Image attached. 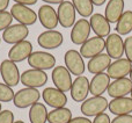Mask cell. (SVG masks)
<instances>
[{"instance_id":"obj_1","label":"cell","mask_w":132,"mask_h":123,"mask_svg":"<svg viewBox=\"0 0 132 123\" xmlns=\"http://www.w3.org/2000/svg\"><path fill=\"white\" fill-rule=\"evenodd\" d=\"M108 106L109 102L104 96H92L89 99H86L81 103L80 110L86 117H92L104 113Z\"/></svg>"},{"instance_id":"obj_2","label":"cell","mask_w":132,"mask_h":123,"mask_svg":"<svg viewBox=\"0 0 132 123\" xmlns=\"http://www.w3.org/2000/svg\"><path fill=\"white\" fill-rule=\"evenodd\" d=\"M41 92L37 88H30V87H24L15 93L13 99V103L16 108H28L31 107L38 100L41 99Z\"/></svg>"},{"instance_id":"obj_3","label":"cell","mask_w":132,"mask_h":123,"mask_svg":"<svg viewBox=\"0 0 132 123\" xmlns=\"http://www.w3.org/2000/svg\"><path fill=\"white\" fill-rule=\"evenodd\" d=\"M28 64L35 70H52L56 67V57L45 51H32L28 58Z\"/></svg>"},{"instance_id":"obj_4","label":"cell","mask_w":132,"mask_h":123,"mask_svg":"<svg viewBox=\"0 0 132 123\" xmlns=\"http://www.w3.org/2000/svg\"><path fill=\"white\" fill-rule=\"evenodd\" d=\"M11 14L13 16V19H15L20 25L23 26H32L36 23V21L38 20L37 14L34 12V9H31L30 7L24 6V5L20 4H14L11 8Z\"/></svg>"},{"instance_id":"obj_5","label":"cell","mask_w":132,"mask_h":123,"mask_svg":"<svg viewBox=\"0 0 132 123\" xmlns=\"http://www.w3.org/2000/svg\"><path fill=\"white\" fill-rule=\"evenodd\" d=\"M64 62L66 68L71 72V74H74L77 77L84 74L86 66H85L84 57L81 56L80 51L74 50V49L67 50L64 55Z\"/></svg>"},{"instance_id":"obj_6","label":"cell","mask_w":132,"mask_h":123,"mask_svg":"<svg viewBox=\"0 0 132 123\" xmlns=\"http://www.w3.org/2000/svg\"><path fill=\"white\" fill-rule=\"evenodd\" d=\"M0 75L6 85L9 87H14L19 85L21 80V74L19 72V67L16 63L11 59H5L0 64Z\"/></svg>"},{"instance_id":"obj_7","label":"cell","mask_w":132,"mask_h":123,"mask_svg":"<svg viewBox=\"0 0 132 123\" xmlns=\"http://www.w3.org/2000/svg\"><path fill=\"white\" fill-rule=\"evenodd\" d=\"M20 81L26 87L39 88V87H43L48 82V74L45 73V71L30 68V70H26L21 74Z\"/></svg>"},{"instance_id":"obj_8","label":"cell","mask_w":132,"mask_h":123,"mask_svg":"<svg viewBox=\"0 0 132 123\" xmlns=\"http://www.w3.org/2000/svg\"><path fill=\"white\" fill-rule=\"evenodd\" d=\"M51 77H52V82L55 84L57 89L64 92V93L71 91L73 81H72V77H71V72L66 68V66L63 65L56 66L52 70Z\"/></svg>"},{"instance_id":"obj_9","label":"cell","mask_w":132,"mask_h":123,"mask_svg":"<svg viewBox=\"0 0 132 123\" xmlns=\"http://www.w3.org/2000/svg\"><path fill=\"white\" fill-rule=\"evenodd\" d=\"M105 49V40L103 37H89L80 48V53L84 58L92 59L95 56H98L102 53V51Z\"/></svg>"},{"instance_id":"obj_10","label":"cell","mask_w":132,"mask_h":123,"mask_svg":"<svg viewBox=\"0 0 132 123\" xmlns=\"http://www.w3.org/2000/svg\"><path fill=\"white\" fill-rule=\"evenodd\" d=\"M29 35V28L27 26L23 25H12L7 28L6 30H4L2 33V40L5 43L7 44H16L20 43L22 41H26V39Z\"/></svg>"},{"instance_id":"obj_11","label":"cell","mask_w":132,"mask_h":123,"mask_svg":"<svg viewBox=\"0 0 132 123\" xmlns=\"http://www.w3.org/2000/svg\"><path fill=\"white\" fill-rule=\"evenodd\" d=\"M92 28L90 23L86 19H80L74 23L71 30V41L73 44L77 45H82L87 40L89 39Z\"/></svg>"},{"instance_id":"obj_12","label":"cell","mask_w":132,"mask_h":123,"mask_svg":"<svg viewBox=\"0 0 132 123\" xmlns=\"http://www.w3.org/2000/svg\"><path fill=\"white\" fill-rule=\"evenodd\" d=\"M57 15L59 25L63 28H71L74 26L75 15H77V11H75L74 6H73L72 1H67L65 0L60 5H58L57 8Z\"/></svg>"},{"instance_id":"obj_13","label":"cell","mask_w":132,"mask_h":123,"mask_svg":"<svg viewBox=\"0 0 132 123\" xmlns=\"http://www.w3.org/2000/svg\"><path fill=\"white\" fill-rule=\"evenodd\" d=\"M64 42V36L58 30H45V32L41 33L39 36L37 37V43L39 47L46 50H52V49H57Z\"/></svg>"},{"instance_id":"obj_14","label":"cell","mask_w":132,"mask_h":123,"mask_svg":"<svg viewBox=\"0 0 132 123\" xmlns=\"http://www.w3.org/2000/svg\"><path fill=\"white\" fill-rule=\"evenodd\" d=\"M42 98L44 102L48 106H50L53 109L57 108H64L67 103V96L64 92L59 91L53 87H46L42 92Z\"/></svg>"},{"instance_id":"obj_15","label":"cell","mask_w":132,"mask_h":123,"mask_svg":"<svg viewBox=\"0 0 132 123\" xmlns=\"http://www.w3.org/2000/svg\"><path fill=\"white\" fill-rule=\"evenodd\" d=\"M37 16L41 25L48 30H53L59 23L57 11L51 5H42L38 9Z\"/></svg>"},{"instance_id":"obj_16","label":"cell","mask_w":132,"mask_h":123,"mask_svg":"<svg viewBox=\"0 0 132 123\" xmlns=\"http://www.w3.org/2000/svg\"><path fill=\"white\" fill-rule=\"evenodd\" d=\"M89 80L85 75L77 77L71 87V98L75 102H84L89 93Z\"/></svg>"},{"instance_id":"obj_17","label":"cell","mask_w":132,"mask_h":123,"mask_svg":"<svg viewBox=\"0 0 132 123\" xmlns=\"http://www.w3.org/2000/svg\"><path fill=\"white\" fill-rule=\"evenodd\" d=\"M105 50L107 55L112 59H119L124 55V41L121 35L114 33L108 36L105 40Z\"/></svg>"},{"instance_id":"obj_18","label":"cell","mask_w":132,"mask_h":123,"mask_svg":"<svg viewBox=\"0 0 132 123\" xmlns=\"http://www.w3.org/2000/svg\"><path fill=\"white\" fill-rule=\"evenodd\" d=\"M32 53V44L29 41H22L16 43L9 49L8 51V59L14 63H20L24 59H28L29 56Z\"/></svg>"},{"instance_id":"obj_19","label":"cell","mask_w":132,"mask_h":123,"mask_svg":"<svg viewBox=\"0 0 132 123\" xmlns=\"http://www.w3.org/2000/svg\"><path fill=\"white\" fill-rule=\"evenodd\" d=\"M132 70V63L128 58H119V59L115 60L114 63L110 64L108 67V75L110 79H122V78H126V75L130 74Z\"/></svg>"},{"instance_id":"obj_20","label":"cell","mask_w":132,"mask_h":123,"mask_svg":"<svg viewBox=\"0 0 132 123\" xmlns=\"http://www.w3.org/2000/svg\"><path fill=\"white\" fill-rule=\"evenodd\" d=\"M132 92V80L129 78H122L112 81L108 87V95L112 99L125 98Z\"/></svg>"},{"instance_id":"obj_21","label":"cell","mask_w":132,"mask_h":123,"mask_svg":"<svg viewBox=\"0 0 132 123\" xmlns=\"http://www.w3.org/2000/svg\"><path fill=\"white\" fill-rule=\"evenodd\" d=\"M111 84L110 82V77L108 73H98L92 78L89 82V93L93 96H102V94L105 91H108V87Z\"/></svg>"},{"instance_id":"obj_22","label":"cell","mask_w":132,"mask_h":123,"mask_svg":"<svg viewBox=\"0 0 132 123\" xmlns=\"http://www.w3.org/2000/svg\"><path fill=\"white\" fill-rule=\"evenodd\" d=\"M89 23H90V28L94 33L96 34V36L98 37H108L110 35V27L109 21L105 19L104 15L100 13L93 14L89 19Z\"/></svg>"},{"instance_id":"obj_23","label":"cell","mask_w":132,"mask_h":123,"mask_svg":"<svg viewBox=\"0 0 132 123\" xmlns=\"http://www.w3.org/2000/svg\"><path fill=\"white\" fill-rule=\"evenodd\" d=\"M109 112L116 116L128 115L132 113V99L131 98H116L109 102Z\"/></svg>"},{"instance_id":"obj_24","label":"cell","mask_w":132,"mask_h":123,"mask_svg":"<svg viewBox=\"0 0 132 123\" xmlns=\"http://www.w3.org/2000/svg\"><path fill=\"white\" fill-rule=\"evenodd\" d=\"M124 0H109L104 9V16L109 23H117L124 13Z\"/></svg>"},{"instance_id":"obj_25","label":"cell","mask_w":132,"mask_h":123,"mask_svg":"<svg viewBox=\"0 0 132 123\" xmlns=\"http://www.w3.org/2000/svg\"><path fill=\"white\" fill-rule=\"evenodd\" d=\"M111 64V58L107 55V53H101L98 56H95L94 58L89 59L87 64V68H88L89 73L92 74H98V73H103L105 70Z\"/></svg>"},{"instance_id":"obj_26","label":"cell","mask_w":132,"mask_h":123,"mask_svg":"<svg viewBox=\"0 0 132 123\" xmlns=\"http://www.w3.org/2000/svg\"><path fill=\"white\" fill-rule=\"evenodd\" d=\"M48 110L42 102H36L29 109L30 123H46L48 122Z\"/></svg>"},{"instance_id":"obj_27","label":"cell","mask_w":132,"mask_h":123,"mask_svg":"<svg viewBox=\"0 0 132 123\" xmlns=\"http://www.w3.org/2000/svg\"><path fill=\"white\" fill-rule=\"evenodd\" d=\"M72 119V112L65 107L52 109L48 114L49 123H68Z\"/></svg>"},{"instance_id":"obj_28","label":"cell","mask_w":132,"mask_h":123,"mask_svg":"<svg viewBox=\"0 0 132 123\" xmlns=\"http://www.w3.org/2000/svg\"><path fill=\"white\" fill-rule=\"evenodd\" d=\"M116 33L122 35H128L132 32V11H126L123 13L118 22L116 23Z\"/></svg>"},{"instance_id":"obj_29","label":"cell","mask_w":132,"mask_h":123,"mask_svg":"<svg viewBox=\"0 0 132 123\" xmlns=\"http://www.w3.org/2000/svg\"><path fill=\"white\" fill-rule=\"evenodd\" d=\"M72 4L77 13L80 14L82 18H89L93 15L94 5L92 0H72Z\"/></svg>"},{"instance_id":"obj_30","label":"cell","mask_w":132,"mask_h":123,"mask_svg":"<svg viewBox=\"0 0 132 123\" xmlns=\"http://www.w3.org/2000/svg\"><path fill=\"white\" fill-rule=\"evenodd\" d=\"M14 91L5 82H0V102H9L14 99Z\"/></svg>"},{"instance_id":"obj_31","label":"cell","mask_w":132,"mask_h":123,"mask_svg":"<svg viewBox=\"0 0 132 123\" xmlns=\"http://www.w3.org/2000/svg\"><path fill=\"white\" fill-rule=\"evenodd\" d=\"M12 22H13V16L11 12H0V32L6 30L9 26H12Z\"/></svg>"},{"instance_id":"obj_32","label":"cell","mask_w":132,"mask_h":123,"mask_svg":"<svg viewBox=\"0 0 132 123\" xmlns=\"http://www.w3.org/2000/svg\"><path fill=\"white\" fill-rule=\"evenodd\" d=\"M124 53L126 55V58L132 63V36L126 37L124 41Z\"/></svg>"},{"instance_id":"obj_33","label":"cell","mask_w":132,"mask_h":123,"mask_svg":"<svg viewBox=\"0 0 132 123\" xmlns=\"http://www.w3.org/2000/svg\"><path fill=\"white\" fill-rule=\"evenodd\" d=\"M14 114L11 110H2L0 113V123H14Z\"/></svg>"},{"instance_id":"obj_34","label":"cell","mask_w":132,"mask_h":123,"mask_svg":"<svg viewBox=\"0 0 132 123\" xmlns=\"http://www.w3.org/2000/svg\"><path fill=\"white\" fill-rule=\"evenodd\" d=\"M111 123H132V115H121V116H116L111 121Z\"/></svg>"},{"instance_id":"obj_35","label":"cell","mask_w":132,"mask_h":123,"mask_svg":"<svg viewBox=\"0 0 132 123\" xmlns=\"http://www.w3.org/2000/svg\"><path fill=\"white\" fill-rule=\"evenodd\" d=\"M93 123H111V120H110L109 115L105 114V113H102V114L95 116Z\"/></svg>"},{"instance_id":"obj_36","label":"cell","mask_w":132,"mask_h":123,"mask_svg":"<svg viewBox=\"0 0 132 123\" xmlns=\"http://www.w3.org/2000/svg\"><path fill=\"white\" fill-rule=\"evenodd\" d=\"M68 123H93L88 117H74Z\"/></svg>"},{"instance_id":"obj_37","label":"cell","mask_w":132,"mask_h":123,"mask_svg":"<svg viewBox=\"0 0 132 123\" xmlns=\"http://www.w3.org/2000/svg\"><path fill=\"white\" fill-rule=\"evenodd\" d=\"M38 0H14L15 4H20V5H24V6H31L35 5Z\"/></svg>"},{"instance_id":"obj_38","label":"cell","mask_w":132,"mask_h":123,"mask_svg":"<svg viewBox=\"0 0 132 123\" xmlns=\"http://www.w3.org/2000/svg\"><path fill=\"white\" fill-rule=\"evenodd\" d=\"M8 5H9V0H0V12L6 11Z\"/></svg>"},{"instance_id":"obj_39","label":"cell","mask_w":132,"mask_h":123,"mask_svg":"<svg viewBox=\"0 0 132 123\" xmlns=\"http://www.w3.org/2000/svg\"><path fill=\"white\" fill-rule=\"evenodd\" d=\"M42 1L46 2V5H60L65 0H42Z\"/></svg>"},{"instance_id":"obj_40","label":"cell","mask_w":132,"mask_h":123,"mask_svg":"<svg viewBox=\"0 0 132 123\" xmlns=\"http://www.w3.org/2000/svg\"><path fill=\"white\" fill-rule=\"evenodd\" d=\"M105 1H107V0H92L94 6H102V5L105 4Z\"/></svg>"},{"instance_id":"obj_41","label":"cell","mask_w":132,"mask_h":123,"mask_svg":"<svg viewBox=\"0 0 132 123\" xmlns=\"http://www.w3.org/2000/svg\"><path fill=\"white\" fill-rule=\"evenodd\" d=\"M2 112V105H1V102H0V113Z\"/></svg>"},{"instance_id":"obj_42","label":"cell","mask_w":132,"mask_h":123,"mask_svg":"<svg viewBox=\"0 0 132 123\" xmlns=\"http://www.w3.org/2000/svg\"><path fill=\"white\" fill-rule=\"evenodd\" d=\"M14 123H24V122H23V121H15Z\"/></svg>"},{"instance_id":"obj_43","label":"cell","mask_w":132,"mask_h":123,"mask_svg":"<svg viewBox=\"0 0 132 123\" xmlns=\"http://www.w3.org/2000/svg\"><path fill=\"white\" fill-rule=\"evenodd\" d=\"M129 75H130V79L132 80V70H131V72H130V74H129Z\"/></svg>"},{"instance_id":"obj_44","label":"cell","mask_w":132,"mask_h":123,"mask_svg":"<svg viewBox=\"0 0 132 123\" xmlns=\"http://www.w3.org/2000/svg\"><path fill=\"white\" fill-rule=\"evenodd\" d=\"M131 99H132V92H131Z\"/></svg>"},{"instance_id":"obj_45","label":"cell","mask_w":132,"mask_h":123,"mask_svg":"<svg viewBox=\"0 0 132 123\" xmlns=\"http://www.w3.org/2000/svg\"><path fill=\"white\" fill-rule=\"evenodd\" d=\"M0 42H1V37H0Z\"/></svg>"}]
</instances>
